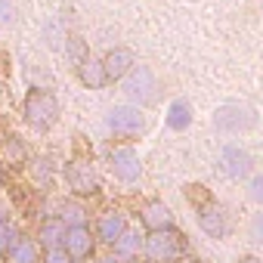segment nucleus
<instances>
[{"label":"nucleus","instance_id":"f257e3e1","mask_svg":"<svg viewBox=\"0 0 263 263\" xmlns=\"http://www.w3.org/2000/svg\"><path fill=\"white\" fill-rule=\"evenodd\" d=\"M62 105L59 96L47 87H31L22 99V121L34 130V134H50V130L59 124Z\"/></svg>","mask_w":263,"mask_h":263},{"label":"nucleus","instance_id":"f03ea898","mask_svg":"<svg viewBox=\"0 0 263 263\" xmlns=\"http://www.w3.org/2000/svg\"><path fill=\"white\" fill-rule=\"evenodd\" d=\"M105 130L121 143H134L149 130V115H146V108H140L134 102H118L105 115Z\"/></svg>","mask_w":263,"mask_h":263},{"label":"nucleus","instance_id":"7ed1b4c3","mask_svg":"<svg viewBox=\"0 0 263 263\" xmlns=\"http://www.w3.org/2000/svg\"><path fill=\"white\" fill-rule=\"evenodd\" d=\"M121 90H124L127 102H134V105H140V108L155 105V102H158V96H161L158 74H155L149 65H143V62H137L134 68L127 71V78L121 81Z\"/></svg>","mask_w":263,"mask_h":263},{"label":"nucleus","instance_id":"20e7f679","mask_svg":"<svg viewBox=\"0 0 263 263\" xmlns=\"http://www.w3.org/2000/svg\"><path fill=\"white\" fill-rule=\"evenodd\" d=\"M143 254H146L152 263H177V260L186 257V235H183L177 226L146 232V238H143Z\"/></svg>","mask_w":263,"mask_h":263},{"label":"nucleus","instance_id":"39448f33","mask_svg":"<svg viewBox=\"0 0 263 263\" xmlns=\"http://www.w3.org/2000/svg\"><path fill=\"white\" fill-rule=\"evenodd\" d=\"M211 124H214L217 134L238 137V134H248V130L257 127V108L248 105V102H223V105L214 108Z\"/></svg>","mask_w":263,"mask_h":263},{"label":"nucleus","instance_id":"423d86ee","mask_svg":"<svg viewBox=\"0 0 263 263\" xmlns=\"http://www.w3.org/2000/svg\"><path fill=\"white\" fill-rule=\"evenodd\" d=\"M62 180H65V186H68L71 198H81V201L96 198L99 189H102L99 174H96V167H93L90 158H68V161L62 164Z\"/></svg>","mask_w":263,"mask_h":263},{"label":"nucleus","instance_id":"0eeeda50","mask_svg":"<svg viewBox=\"0 0 263 263\" xmlns=\"http://www.w3.org/2000/svg\"><path fill=\"white\" fill-rule=\"evenodd\" d=\"M108 171H111V177H115L118 183L134 186V183H140V177H143V158H140V152L130 146V143L111 146V149H108Z\"/></svg>","mask_w":263,"mask_h":263},{"label":"nucleus","instance_id":"6e6552de","mask_svg":"<svg viewBox=\"0 0 263 263\" xmlns=\"http://www.w3.org/2000/svg\"><path fill=\"white\" fill-rule=\"evenodd\" d=\"M254 155L241 146V143H223L220 155H217V167L226 180L232 183H245L251 174H254Z\"/></svg>","mask_w":263,"mask_h":263},{"label":"nucleus","instance_id":"1a4fd4ad","mask_svg":"<svg viewBox=\"0 0 263 263\" xmlns=\"http://www.w3.org/2000/svg\"><path fill=\"white\" fill-rule=\"evenodd\" d=\"M195 220H198V229L208 235V238H229L232 235V214L226 204H220L217 198H211L208 204H201L195 211Z\"/></svg>","mask_w":263,"mask_h":263},{"label":"nucleus","instance_id":"9d476101","mask_svg":"<svg viewBox=\"0 0 263 263\" xmlns=\"http://www.w3.org/2000/svg\"><path fill=\"white\" fill-rule=\"evenodd\" d=\"M96 232L90 229V223H84V226H65V238H62V248L78 260V263H84V260H90L93 254H96Z\"/></svg>","mask_w":263,"mask_h":263},{"label":"nucleus","instance_id":"9b49d317","mask_svg":"<svg viewBox=\"0 0 263 263\" xmlns=\"http://www.w3.org/2000/svg\"><path fill=\"white\" fill-rule=\"evenodd\" d=\"M127 229H130V220H127V214H124L121 208L102 211V214L96 217V223H93V232H96V241H99V245H115Z\"/></svg>","mask_w":263,"mask_h":263},{"label":"nucleus","instance_id":"f8f14e48","mask_svg":"<svg viewBox=\"0 0 263 263\" xmlns=\"http://www.w3.org/2000/svg\"><path fill=\"white\" fill-rule=\"evenodd\" d=\"M140 223H143L146 232H155V229H171V226H177V217H174V211H171L167 201L149 198V201L140 204Z\"/></svg>","mask_w":263,"mask_h":263},{"label":"nucleus","instance_id":"ddd939ff","mask_svg":"<svg viewBox=\"0 0 263 263\" xmlns=\"http://www.w3.org/2000/svg\"><path fill=\"white\" fill-rule=\"evenodd\" d=\"M102 65H105L108 84H121V81L127 78V71L137 65V53L130 50V47H124V44H118V47H111V50L102 56Z\"/></svg>","mask_w":263,"mask_h":263},{"label":"nucleus","instance_id":"4468645a","mask_svg":"<svg viewBox=\"0 0 263 263\" xmlns=\"http://www.w3.org/2000/svg\"><path fill=\"white\" fill-rule=\"evenodd\" d=\"M74 74H78V81H81V87H84V90H102V87H108L102 56L87 53V56L74 65Z\"/></svg>","mask_w":263,"mask_h":263},{"label":"nucleus","instance_id":"2eb2a0df","mask_svg":"<svg viewBox=\"0 0 263 263\" xmlns=\"http://www.w3.org/2000/svg\"><path fill=\"white\" fill-rule=\"evenodd\" d=\"M192 121H195V108H192V102H189L186 96H177V99L167 102V108H164V124L174 130V134H186V130L192 127Z\"/></svg>","mask_w":263,"mask_h":263},{"label":"nucleus","instance_id":"dca6fc26","mask_svg":"<svg viewBox=\"0 0 263 263\" xmlns=\"http://www.w3.org/2000/svg\"><path fill=\"white\" fill-rule=\"evenodd\" d=\"M143 238H146V235H140L137 229H127L115 245H108V248H111V260H115V263H134V260L143 254Z\"/></svg>","mask_w":263,"mask_h":263},{"label":"nucleus","instance_id":"f3484780","mask_svg":"<svg viewBox=\"0 0 263 263\" xmlns=\"http://www.w3.org/2000/svg\"><path fill=\"white\" fill-rule=\"evenodd\" d=\"M62 238H65V223H62L56 214H50V217H44V220L37 223L34 241L41 245V251H47V248H59Z\"/></svg>","mask_w":263,"mask_h":263},{"label":"nucleus","instance_id":"a211bd4d","mask_svg":"<svg viewBox=\"0 0 263 263\" xmlns=\"http://www.w3.org/2000/svg\"><path fill=\"white\" fill-rule=\"evenodd\" d=\"M0 260L4 263H41V245L28 235H19Z\"/></svg>","mask_w":263,"mask_h":263},{"label":"nucleus","instance_id":"6ab92c4d","mask_svg":"<svg viewBox=\"0 0 263 263\" xmlns=\"http://www.w3.org/2000/svg\"><path fill=\"white\" fill-rule=\"evenodd\" d=\"M28 158H31V152H28V146H25L22 137H7L4 143H0V161H4V164H10V167H25Z\"/></svg>","mask_w":263,"mask_h":263},{"label":"nucleus","instance_id":"aec40b11","mask_svg":"<svg viewBox=\"0 0 263 263\" xmlns=\"http://www.w3.org/2000/svg\"><path fill=\"white\" fill-rule=\"evenodd\" d=\"M56 217H59L65 226H84V223L90 220V214H87V208H84L81 198H68V201H62L59 211H56Z\"/></svg>","mask_w":263,"mask_h":263},{"label":"nucleus","instance_id":"412c9836","mask_svg":"<svg viewBox=\"0 0 263 263\" xmlns=\"http://www.w3.org/2000/svg\"><path fill=\"white\" fill-rule=\"evenodd\" d=\"M19 235H22V232H19V226H16L10 217H0V257L10 251V245H13Z\"/></svg>","mask_w":263,"mask_h":263},{"label":"nucleus","instance_id":"4be33fe9","mask_svg":"<svg viewBox=\"0 0 263 263\" xmlns=\"http://www.w3.org/2000/svg\"><path fill=\"white\" fill-rule=\"evenodd\" d=\"M211 198H214V195H211V192H208V189H204L201 183H192V186H186V201H189V204H192L195 211H198L201 204H208Z\"/></svg>","mask_w":263,"mask_h":263},{"label":"nucleus","instance_id":"5701e85b","mask_svg":"<svg viewBox=\"0 0 263 263\" xmlns=\"http://www.w3.org/2000/svg\"><path fill=\"white\" fill-rule=\"evenodd\" d=\"M245 183H248V198H251L257 208H263V174H257V171H254Z\"/></svg>","mask_w":263,"mask_h":263},{"label":"nucleus","instance_id":"b1692460","mask_svg":"<svg viewBox=\"0 0 263 263\" xmlns=\"http://www.w3.org/2000/svg\"><path fill=\"white\" fill-rule=\"evenodd\" d=\"M41 263H78V260L59 245V248H47V251H41Z\"/></svg>","mask_w":263,"mask_h":263},{"label":"nucleus","instance_id":"393cba45","mask_svg":"<svg viewBox=\"0 0 263 263\" xmlns=\"http://www.w3.org/2000/svg\"><path fill=\"white\" fill-rule=\"evenodd\" d=\"M16 22V4L13 0H0V28Z\"/></svg>","mask_w":263,"mask_h":263},{"label":"nucleus","instance_id":"a878e982","mask_svg":"<svg viewBox=\"0 0 263 263\" xmlns=\"http://www.w3.org/2000/svg\"><path fill=\"white\" fill-rule=\"evenodd\" d=\"M248 232H251V238L254 241H263V208L251 217V223H248Z\"/></svg>","mask_w":263,"mask_h":263},{"label":"nucleus","instance_id":"bb28decb","mask_svg":"<svg viewBox=\"0 0 263 263\" xmlns=\"http://www.w3.org/2000/svg\"><path fill=\"white\" fill-rule=\"evenodd\" d=\"M235 263H263V257H257V254H241Z\"/></svg>","mask_w":263,"mask_h":263},{"label":"nucleus","instance_id":"cd10ccee","mask_svg":"<svg viewBox=\"0 0 263 263\" xmlns=\"http://www.w3.org/2000/svg\"><path fill=\"white\" fill-rule=\"evenodd\" d=\"M0 87H4V81H0Z\"/></svg>","mask_w":263,"mask_h":263},{"label":"nucleus","instance_id":"c85d7f7f","mask_svg":"<svg viewBox=\"0 0 263 263\" xmlns=\"http://www.w3.org/2000/svg\"><path fill=\"white\" fill-rule=\"evenodd\" d=\"M260 7H263V0H260Z\"/></svg>","mask_w":263,"mask_h":263},{"label":"nucleus","instance_id":"c756f323","mask_svg":"<svg viewBox=\"0 0 263 263\" xmlns=\"http://www.w3.org/2000/svg\"><path fill=\"white\" fill-rule=\"evenodd\" d=\"M108 263H115V260H108Z\"/></svg>","mask_w":263,"mask_h":263}]
</instances>
